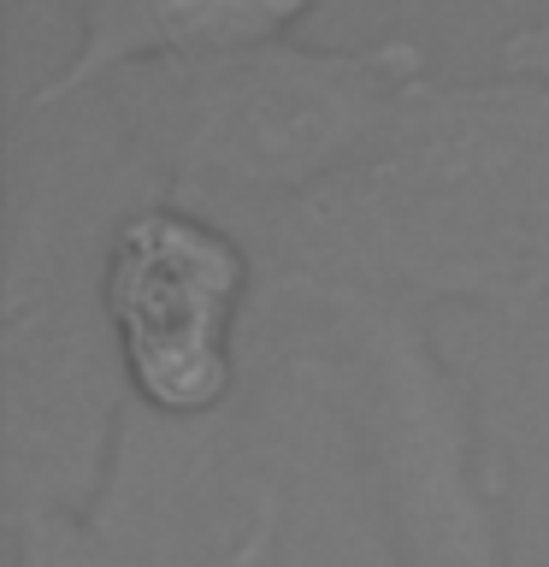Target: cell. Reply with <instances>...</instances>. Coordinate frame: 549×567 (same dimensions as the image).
Wrapping results in <instances>:
<instances>
[{
    "label": "cell",
    "instance_id": "obj_1",
    "mask_svg": "<svg viewBox=\"0 0 549 567\" xmlns=\"http://www.w3.org/2000/svg\"><path fill=\"white\" fill-rule=\"evenodd\" d=\"M237 230L260 301L331 290L526 326L549 301V83L432 71L361 166Z\"/></svg>",
    "mask_w": 549,
    "mask_h": 567
},
{
    "label": "cell",
    "instance_id": "obj_2",
    "mask_svg": "<svg viewBox=\"0 0 549 567\" xmlns=\"http://www.w3.org/2000/svg\"><path fill=\"white\" fill-rule=\"evenodd\" d=\"M159 195L106 101L7 106L0 260V473L7 520L89 503L131 396L101 313L113 225Z\"/></svg>",
    "mask_w": 549,
    "mask_h": 567
},
{
    "label": "cell",
    "instance_id": "obj_3",
    "mask_svg": "<svg viewBox=\"0 0 549 567\" xmlns=\"http://www.w3.org/2000/svg\"><path fill=\"white\" fill-rule=\"evenodd\" d=\"M260 319H290V343L255 337V367L343 425L390 567H520L508 450L432 319L331 290L260 301Z\"/></svg>",
    "mask_w": 549,
    "mask_h": 567
},
{
    "label": "cell",
    "instance_id": "obj_4",
    "mask_svg": "<svg viewBox=\"0 0 549 567\" xmlns=\"http://www.w3.org/2000/svg\"><path fill=\"white\" fill-rule=\"evenodd\" d=\"M425 78L432 53L414 35L349 48L278 35L219 60L131 71L95 95L159 195L242 225L361 166Z\"/></svg>",
    "mask_w": 549,
    "mask_h": 567
},
{
    "label": "cell",
    "instance_id": "obj_5",
    "mask_svg": "<svg viewBox=\"0 0 549 567\" xmlns=\"http://www.w3.org/2000/svg\"><path fill=\"white\" fill-rule=\"evenodd\" d=\"M248 402L207 425H166L131 402L89 503L7 520L12 567H266L283 485L248 467Z\"/></svg>",
    "mask_w": 549,
    "mask_h": 567
},
{
    "label": "cell",
    "instance_id": "obj_6",
    "mask_svg": "<svg viewBox=\"0 0 549 567\" xmlns=\"http://www.w3.org/2000/svg\"><path fill=\"white\" fill-rule=\"evenodd\" d=\"M101 313L124 396L166 425L237 414L260 379V255L207 207L148 195L124 213L101 260Z\"/></svg>",
    "mask_w": 549,
    "mask_h": 567
},
{
    "label": "cell",
    "instance_id": "obj_7",
    "mask_svg": "<svg viewBox=\"0 0 549 567\" xmlns=\"http://www.w3.org/2000/svg\"><path fill=\"white\" fill-rule=\"evenodd\" d=\"M313 12V0H71L65 60L12 101L60 106L83 89L131 78V71L242 53L278 42V35H296Z\"/></svg>",
    "mask_w": 549,
    "mask_h": 567
},
{
    "label": "cell",
    "instance_id": "obj_8",
    "mask_svg": "<svg viewBox=\"0 0 549 567\" xmlns=\"http://www.w3.org/2000/svg\"><path fill=\"white\" fill-rule=\"evenodd\" d=\"M496 71H520V78L549 83V7L526 12L514 30H503V42H496Z\"/></svg>",
    "mask_w": 549,
    "mask_h": 567
}]
</instances>
